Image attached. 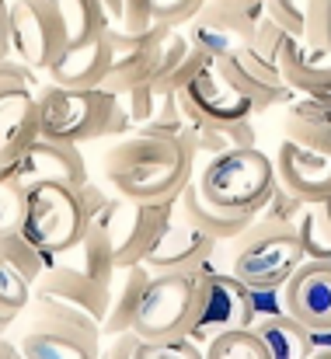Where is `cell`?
<instances>
[{
    "label": "cell",
    "instance_id": "cell-1",
    "mask_svg": "<svg viewBox=\"0 0 331 359\" xmlns=\"http://www.w3.org/2000/svg\"><path fill=\"white\" fill-rule=\"evenodd\" d=\"M196 150L189 133L171 129H129L102 150V182L122 199L175 203L196 178Z\"/></svg>",
    "mask_w": 331,
    "mask_h": 359
},
{
    "label": "cell",
    "instance_id": "cell-2",
    "mask_svg": "<svg viewBox=\"0 0 331 359\" xmlns=\"http://www.w3.org/2000/svg\"><path fill=\"white\" fill-rule=\"evenodd\" d=\"M35 98H39V129L49 140H67L84 147L126 133L119 95H112L109 88H67L42 81Z\"/></svg>",
    "mask_w": 331,
    "mask_h": 359
},
{
    "label": "cell",
    "instance_id": "cell-3",
    "mask_svg": "<svg viewBox=\"0 0 331 359\" xmlns=\"http://www.w3.org/2000/svg\"><path fill=\"white\" fill-rule=\"evenodd\" d=\"M199 196L227 213H258L276 189L272 154L255 147H230L196 164Z\"/></svg>",
    "mask_w": 331,
    "mask_h": 359
},
{
    "label": "cell",
    "instance_id": "cell-4",
    "mask_svg": "<svg viewBox=\"0 0 331 359\" xmlns=\"http://www.w3.org/2000/svg\"><path fill=\"white\" fill-rule=\"evenodd\" d=\"M230 262L223 272L237 276L255 293H279L293 269L307 258L297 224L283 220H255L241 238L230 241Z\"/></svg>",
    "mask_w": 331,
    "mask_h": 359
},
{
    "label": "cell",
    "instance_id": "cell-5",
    "mask_svg": "<svg viewBox=\"0 0 331 359\" xmlns=\"http://www.w3.org/2000/svg\"><path fill=\"white\" fill-rule=\"evenodd\" d=\"M203 304H206V269L154 272L140 297L133 332L150 342L192 335V328L199 325Z\"/></svg>",
    "mask_w": 331,
    "mask_h": 359
},
{
    "label": "cell",
    "instance_id": "cell-6",
    "mask_svg": "<svg viewBox=\"0 0 331 359\" xmlns=\"http://www.w3.org/2000/svg\"><path fill=\"white\" fill-rule=\"evenodd\" d=\"M91 213L84 189L63 182H32L25 185V220L21 234L32 241L42 255L60 258L88 234Z\"/></svg>",
    "mask_w": 331,
    "mask_h": 359
},
{
    "label": "cell",
    "instance_id": "cell-7",
    "mask_svg": "<svg viewBox=\"0 0 331 359\" xmlns=\"http://www.w3.org/2000/svg\"><path fill=\"white\" fill-rule=\"evenodd\" d=\"M105 304H109V286L91 279L88 272L67 265V262H49V269L32 283V304L25 314L35 318H56L67 325H81L102 335L105 321Z\"/></svg>",
    "mask_w": 331,
    "mask_h": 359
},
{
    "label": "cell",
    "instance_id": "cell-8",
    "mask_svg": "<svg viewBox=\"0 0 331 359\" xmlns=\"http://www.w3.org/2000/svg\"><path fill=\"white\" fill-rule=\"evenodd\" d=\"M178 102L189 119H213V122H241L255 119V102L230 81L220 60L199 56V63L189 70V77L178 84Z\"/></svg>",
    "mask_w": 331,
    "mask_h": 359
},
{
    "label": "cell",
    "instance_id": "cell-9",
    "mask_svg": "<svg viewBox=\"0 0 331 359\" xmlns=\"http://www.w3.org/2000/svg\"><path fill=\"white\" fill-rule=\"evenodd\" d=\"M7 25H11L14 60L32 67L35 74H46V67L67 46V28L53 0H11Z\"/></svg>",
    "mask_w": 331,
    "mask_h": 359
},
{
    "label": "cell",
    "instance_id": "cell-10",
    "mask_svg": "<svg viewBox=\"0 0 331 359\" xmlns=\"http://www.w3.org/2000/svg\"><path fill=\"white\" fill-rule=\"evenodd\" d=\"M265 14V0L262 4H220V0H206L199 7V14L182 25L189 42L196 49H203L206 56L223 60L244 46H255L258 35V21Z\"/></svg>",
    "mask_w": 331,
    "mask_h": 359
},
{
    "label": "cell",
    "instance_id": "cell-11",
    "mask_svg": "<svg viewBox=\"0 0 331 359\" xmlns=\"http://www.w3.org/2000/svg\"><path fill=\"white\" fill-rule=\"evenodd\" d=\"M171 213H175V203H140V199L115 196L109 217L95 227H105L115 265H133L147 258V251L154 248Z\"/></svg>",
    "mask_w": 331,
    "mask_h": 359
},
{
    "label": "cell",
    "instance_id": "cell-12",
    "mask_svg": "<svg viewBox=\"0 0 331 359\" xmlns=\"http://www.w3.org/2000/svg\"><path fill=\"white\" fill-rule=\"evenodd\" d=\"M21 359H98L102 335L81 325H67L56 318L21 314V321L7 332Z\"/></svg>",
    "mask_w": 331,
    "mask_h": 359
},
{
    "label": "cell",
    "instance_id": "cell-13",
    "mask_svg": "<svg viewBox=\"0 0 331 359\" xmlns=\"http://www.w3.org/2000/svg\"><path fill=\"white\" fill-rule=\"evenodd\" d=\"M203 269H206V304H203L199 325L192 328V339L199 346H206L220 332L251 325L255 314H258V307H255L258 293L251 286H244L237 276H230L223 269H213V262L203 265Z\"/></svg>",
    "mask_w": 331,
    "mask_h": 359
},
{
    "label": "cell",
    "instance_id": "cell-14",
    "mask_svg": "<svg viewBox=\"0 0 331 359\" xmlns=\"http://www.w3.org/2000/svg\"><path fill=\"white\" fill-rule=\"evenodd\" d=\"M276 297L279 311L297 318L314 335L331 332V258H304Z\"/></svg>",
    "mask_w": 331,
    "mask_h": 359
},
{
    "label": "cell",
    "instance_id": "cell-15",
    "mask_svg": "<svg viewBox=\"0 0 331 359\" xmlns=\"http://www.w3.org/2000/svg\"><path fill=\"white\" fill-rule=\"evenodd\" d=\"M272 164H276V182L304 206L331 199V154L314 150L293 136H279Z\"/></svg>",
    "mask_w": 331,
    "mask_h": 359
},
{
    "label": "cell",
    "instance_id": "cell-16",
    "mask_svg": "<svg viewBox=\"0 0 331 359\" xmlns=\"http://www.w3.org/2000/svg\"><path fill=\"white\" fill-rule=\"evenodd\" d=\"M220 241L210 238L199 224H192L178 206L171 213V220L164 224V231L157 234L154 248L147 251V265L154 272H171V269H203L213 262Z\"/></svg>",
    "mask_w": 331,
    "mask_h": 359
},
{
    "label": "cell",
    "instance_id": "cell-17",
    "mask_svg": "<svg viewBox=\"0 0 331 359\" xmlns=\"http://www.w3.org/2000/svg\"><path fill=\"white\" fill-rule=\"evenodd\" d=\"M18 178L25 185H32V182H63V185L84 189L91 182V171H88L81 143L39 136L25 150V157L18 161Z\"/></svg>",
    "mask_w": 331,
    "mask_h": 359
},
{
    "label": "cell",
    "instance_id": "cell-18",
    "mask_svg": "<svg viewBox=\"0 0 331 359\" xmlns=\"http://www.w3.org/2000/svg\"><path fill=\"white\" fill-rule=\"evenodd\" d=\"M223 70L230 74V81L255 102V112H269V109H279L293 98L290 84L283 81L276 60H269L265 53H258L255 46H244L230 56L220 60Z\"/></svg>",
    "mask_w": 331,
    "mask_h": 359
},
{
    "label": "cell",
    "instance_id": "cell-19",
    "mask_svg": "<svg viewBox=\"0 0 331 359\" xmlns=\"http://www.w3.org/2000/svg\"><path fill=\"white\" fill-rule=\"evenodd\" d=\"M115 60L109 32L81 42V46H63L60 56L46 67V81L67 84V88H105Z\"/></svg>",
    "mask_w": 331,
    "mask_h": 359
},
{
    "label": "cell",
    "instance_id": "cell-20",
    "mask_svg": "<svg viewBox=\"0 0 331 359\" xmlns=\"http://www.w3.org/2000/svg\"><path fill=\"white\" fill-rule=\"evenodd\" d=\"M272 60L293 95L331 91V46H304L300 39L286 35Z\"/></svg>",
    "mask_w": 331,
    "mask_h": 359
},
{
    "label": "cell",
    "instance_id": "cell-21",
    "mask_svg": "<svg viewBox=\"0 0 331 359\" xmlns=\"http://www.w3.org/2000/svg\"><path fill=\"white\" fill-rule=\"evenodd\" d=\"M154 269L147 262H133V265H115L109 279V304H105V321H102V339L133 332V318L140 307V297L150 283Z\"/></svg>",
    "mask_w": 331,
    "mask_h": 359
},
{
    "label": "cell",
    "instance_id": "cell-22",
    "mask_svg": "<svg viewBox=\"0 0 331 359\" xmlns=\"http://www.w3.org/2000/svg\"><path fill=\"white\" fill-rule=\"evenodd\" d=\"M265 14L304 46H331V0H265Z\"/></svg>",
    "mask_w": 331,
    "mask_h": 359
},
{
    "label": "cell",
    "instance_id": "cell-23",
    "mask_svg": "<svg viewBox=\"0 0 331 359\" xmlns=\"http://www.w3.org/2000/svg\"><path fill=\"white\" fill-rule=\"evenodd\" d=\"M283 109V136H293L314 150L331 154V91L293 95Z\"/></svg>",
    "mask_w": 331,
    "mask_h": 359
},
{
    "label": "cell",
    "instance_id": "cell-24",
    "mask_svg": "<svg viewBox=\"0 0 331 359\" xmlns=\"http://www.w3.org/2000/svg\"><path fill=\"white\" fill-rule=\"evenodd\" d=\"M251 328L258 332L265 359H311L314 346V332L304 328L297 318H290L286 311H272V314H255Z\"/></svg>",
    "mask_w": 331,
    "mask_h": 359
},
{
    "label": "cell",
    "instance_id": "cell-25",
    "mask_svg": "<svg viewBox=\"0 0 331 359\" xmlns=\"http://www.w3.org/2000/svg\"><path fill=\"white\" fill-rule=\"evenodd\" d=\"M175 206L192 220V224H199L210 238H217L220 244H230L234 238H241L255 220H258V213H227V210H217V206H210L203 196H199V189H196V178L182 189V196L175 199Z\"/></svg>",
    "mask_w": 331,
    "mask_h": 359
},
{
    "label": "cell",
    "instance_id": "cell-26",
    "mask_svg": "<svg viewBox=\"0 0 331 359\" xmlns=\"http://www.w3.org/2000/svg\"><path fill=\"white\" fill-rule=\"evenodd\" d=\"M189 143L196 150V157H213L230 147H255L258 143V129L251 119L241 122H213V119H189Z\"/></svg>",
    "mask_w": 331,
    "mask_h": 359
},
{
    "label": "cell",
    "instance_id": "cell-27",
    "mask_svg": "<svg viewBox=\"0 0 331 359\" xmlns=\"http://www.w3.org/2000/svg\"><path fill=\"white\" fill-rule=\"evenodd\" d=\"M206 0H126V21L119 28L140 32L150 25H189Z\"/></svg>",
    "mask_w": 331,
    "mask_h": 359
},
{
    "label": "cell",
    "instance_id": "cell-28",
    "mask_svg": "<svg viewBox=\"0 0 331 359\" xmlns=\"http://www.w3.org/2000/svg\"><path fill=\"white\" fill-rule=\"evenodd\" d=\"M56 262H67V265H74V269H81V272H88L91 279H98V283L109 286L112 272H115V255H112L105 227H95V224H91L88 234L77 241L70 251H63Z\"/></svg>",
    "mask_w": 331,
    "mask_h": 359
},
{
    "label": "cell",
    "instance_id": "cell-29",
    "mask_svg": "<svg viewBox=\"0 0 331 359\" xmlns=\"http://www.w3.org/2000/svg\"><path fill=\"white\" fill-rule=\"evenodd\" d=\"M60 18H63V28H67V46H81L102 32H109V18L102 11L98 0H53Z\"/></svg>",
    "mask_w": 331,
    "mask_h": 359
},
{
    "label": "cell",
    "instance_id": "cell-30",
    "mask_svg": "<svg viewBox=\"0 0 331 359\" xmlns=\"http://www.w3.org/2000/svg\"><path fill=\"white\" fill-rule=\"evenodd\" d=\"M32 304V279H25L11 262H0V335H7Z\"/></svg>",
    "mask_w": 331,
    "mask_h": 359
},
{
    "label": "cell",
    "instance_id": "cell-31",
    "mask_svg": "<svg viewBox=\"0 0 331 359\" xmlns=\"http://www.w3.org/2000/svg\"><path fill=\"white\" fill-rule=\"evenodd\" d=\"M297 231H300L307 258H331V199L304 206Z\"/></svg>",
    "mask_w": 331,
    "mask_h": 359
},
{
    "label": "cell",
    "instance_id": "cell-32",
    "mask_svg": "<svg viewBox=\"0 0 331 359\" xmlns=\"http://www.w3.org/2000/svg\"><path fill=\"white\" fill-rule=\"evenodd\" d=\"M206 359H265V346L258 339V332L251 325L244 328H230L213 335L206 346H203Z\"/></svg>",
    "mask_w": 331,
    "mask_h": 359
},
{
    "label": "cell",
    "instance_id": "cell-33",
    "mask_svg": "<svg viewBox=\"0 0 331 359\" xmlns=\"http://www.w3.org/2000/svg\"><path fill=\"white\" fill-rule=\"evenodd\" d=\"M4 262H11L25 279H32V283H35V279L49 269V262H53V258H49V255H42L32 241L18 231V234L4 238Z\"/></svg>",
    "mask_w": 331,
    "mask_h": 359
},
{
    "label": "cell",
    "instance_id": "cell-34",
    "mask_svg": "<svg viewBox=\"0 0 331 359\" xmlns=\"http://www.w3.org/2000/svg\"><path fill=\"white\" fill-rule=\"evenodd\" d=\"M25 220V182L14 178H0V238H11L21 231Z\"/></svg>",
    "mask_w": 331,
    "mask_h": 359
},
{
    "label": "cell",
    "instance_id": "cell-35",
    "mask_svg": "<svg viewBox=\"0 0 331 359\" xmlns=\"http://www.w3.org/2000/svg\"><path fill=\"white\" fill-rule=\"evenodd\" d=\"M133 359H206V353H203V346H199L192 335H182V339H161V342L140 339Z\"/></svg>",
    "mask_w": 331,
    "mask_h": 359
},
{
    "label": "cell",
    "instance_id": "cell-36",
    "mask_svg": "<svg viewBox=\"0 0 331 359\" xmlns=\"http://www.w3.org/2000/svg\"><path fill=\"white\" fill-rule=\"evenodd\" d=\"M300 213H304V203H300L297 196H290L279 182H276V189H272L269 203L258 210V217H262V220H283V224H297V220H300Z\"/></svg>",
    "mask_w": 331,
    "mask_h": 359
},
{
    "label": "cell",
    "instance_id": "cell-37",
    "mask_svg": "<svg viewBox=\"0 0 331 359\" xmlns=\"http://www.w3.org/2000/svg\"><path fill=\"white\" fill-rule=\"evenodd\" d=\"M136 342H140V335H136V332L109 335V339H102V353H98V359H133Z\"/></svg>",
    "mask_w": 331,
    "mask_h": 359
},
{
    "label": "cell",
    "instance_id": "cell-38",
    "mask_svg": "<svg viewBox=\"0 0 331 359\" xmlns=\"http://www.w3.org/2000/svg\"><path fill=\"white\" fill-rule=\"evenodd\" d=\"M105 18H109V28H119L126 21V0H98Z\"/></svg>",
    "mask_w": 331,
    "mask_h": 359
},
{
    "label": "cell",
    "instance_id": "cell-39",
    "mask_svg": "<svg viewBox=\"0 0 331 359\" xmlns=\"http://www.w3.org/2000/svg\"><path fill=\"white\" fill-rule=\"evenodd\" d=\"M0 359H21V353H18V346H14L11 335H0Z\"/></svg>",
    "mask_w": 331,
    "mask_h": 359
},
{
    "label": "cell",
    "instance_id": "cell-40",
    "mask_svg": "<svg viewBox=\"0 0 331 359\" xmlns=\"http://www.w3.org/2000/svg\"><path fill=\"white\" fill-rule=\"evenodd\" d=\"M311 359H331V346H318V349L311 353Z\"/></svg>",
    "mask_w": 331,
    "mask_h": 359
},
{
    "label": "cell",
    "instance_id": "cell-41",
    "mask_svg": "<svg viewBox=\"0 0 331 359\" xmlns=\"http://www.w3.org/2000/svg\"><path fill=\"white\" fill-rule=\"evenodd\" d=\"M220 4H262V0H220Z\"/></svg>",
    "mask_w": 331,
    "mask_h": 359
},
{
    "label": "cell",
    "instance_id": "cell-42",
    "mask_svg": "<svg viewBox=\"0 0 331 359\" xmlns=\"http://www.w3.org/2000/svg\"><path fill=\"white\" fill-rule=\"evenodd\" d=\"M0 262H4V238H0Z\"/></svg>",
    "mask_w": 331,
    "mask_h": 359
},
{
    "label": "cell",
    "instance_id": "cell-43",
    "mask_svg": "<svg viewBox=\"0 0 331 359\" xmlns=\"http://www.w3.org/2000/svg\"><path fill=\"white\" fill-rule=\"evenodd\" d=\"M0 11H4V0H0Z\"/></svg>",
    "mask_w": 331,
    "mask_h": 359
}]
</instances>
